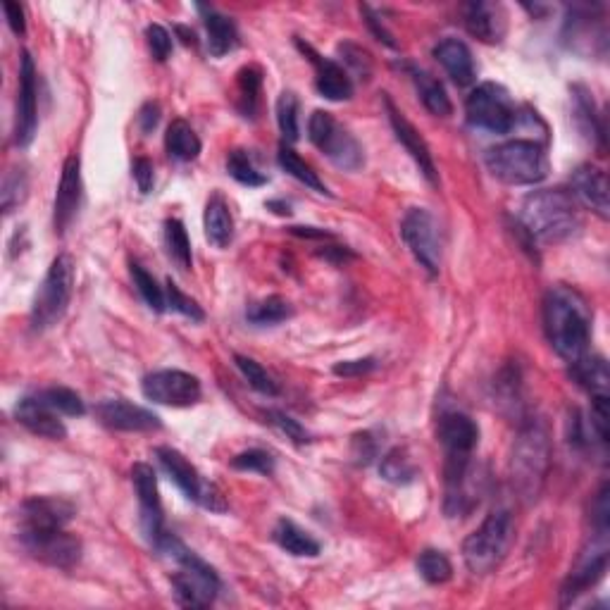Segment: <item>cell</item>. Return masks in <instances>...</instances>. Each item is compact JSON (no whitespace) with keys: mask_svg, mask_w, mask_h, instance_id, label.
Listing matches in <instances>:
<instances>
[{"mask_svg":"<svg viewBox=\"0 0 610 610\" xmlns=\"http://www.w3.org/2000/svg\"><path fill=\"white\" fill-rule=\"evenodd\" d=\"M544 329L553 351L572 365L589 353L591 310L582 294L570 286H551L544 298Z\"/></svg>","mask_w":610,"mask_h":610,"instance_id":"6da1fadb","label":"cell"},{"mask_svg":"<svg viewBox=\"0 0 610 610\" xmlns=\"http://www.w3.org/2000/svg\"><path fill=\"white\" fill-rule=\"evenodd\" d=\"M582 227L580 203L565 189H541L520 205V229L537 244H560Z\"/></svg>","mask_w":610,"mask_h":610,"instance_id":"7a4b0ae2","label":"cell"},{"mask_svg":"<svg viewBox=\"0 0 610 610\" xmlns=\"http://www.w3.org/2000/svg\"><path fill=\"white\" fill-rule=\"evenodd\" d=\"M160 556H167L177 565L172 575V594L182 608H208L217 599L220 591V577L205 560L189 551L174 534L165 532V537L153 546Z\"/></svg>","mask_w":610,"mask_h":610,"instance_id":"3957f363","label":"cell"},{"mask_svg":"<svg viewBox=\"0 0 610 610\" xmlns=\"http://www.w3.org/2000/svg\"><path fill=\"white\" fill-rule=\"evenodd\" d=\"M551 465L549 429L541 420L529 417L520 427L510 458V479L522 501H537Z\"/></svg>","mask_w":610,"mask_h":610,"instance_id":"277c9868","label":"cell"},{"mask_svg":"<svg viewBox=\"0 0 610 610\" xmlns=\"http://www.w3.org/2000/svg\"><path fill=\"white\" fill-rule=\"evenodd\" d=\"M487 167L496 179L510 186H532L549 174V158L541 143L513 139L489 148Z\"/></svg>","mask_w":610,"mask_h":610,"instance_id":"5b68a950","label":"cell"},{"mask_svg":"<svg viewBox=\"0 0 610 610\" xmlns=\"http://www.w3.org/2000/svg\"><path fill=\"white\" fill-rule=\"evenodd\" d=\"M74 291V263L67 253L58 255L48 267L46 277L34 296V305H31V329L34 332H46L58 325L65 317L67 308H70Z\"/></svg>","mask_w":610,"mask_h":610,"instance_id":"8992f818","label":"cell"},{"mask_svg":"<svg viewBox=\"0 0 610 610\" xmlns=\"http://www.w3.org/2000/svg\"><path fill=\"white\" fill-rule=\"evenodd\" d=\"M513 541V518L508 510H494L475 532L465 539L463 560L472 575H489L506 558Z\"/></svg>","mask_w":610,"mask_h":610,"instance_id":"52a82bcc","label":"cell"},{"mask_svg":"<svg viewBox=\"0 0 610 610\" xmlns=\"http://www.w3.org/2000/svg\"><path fill=\"white\" fill-rule=\"evenodd\" d=\"M308 136L317 146V151L325 153L341 170L353 172L363 167V146L356 141V136L348 134L346 129L334 120L332 112L315 110L308 120Z\"/></svg>","mask_w":610,"mask_h":610,"instance_id":"ba28073f","label":"cell"},{"mask_svg":"<svg viewBox=\"0 0 610 610\" xmlns=\"http://www.w3.org/2000/svg\"><path fill=\"white\" fill-rule=\"evenodd\" d=\"M468 122L472 127L487 129L494 134H508L518 124V108L510 93L499 84H482L468 96L465 103Z\"/></svg>","mask_w":610,"mask_h":610,"instance_id":"9c48e42d","label":"cell"},{"mask_svg":"<svg viewBox=\"0 0 610 610\" xmlns=\"http://www.w3.org/2000/svg\"><path fill=\"white\" fill-rule=\"evenodd\" d=\"M155 458L160 460L163 470L170 475V479L177 484L186 499L198 503V506H203L205 510H213V513H224V510H227V501H224L222 491L217 489L215 484L203 482V477L198 475V470L186 460L184 453H179L177 448L172 446H158L155 448Z\"/></svg>","mask_w":610,"mask_h":610,"instance_id":"30bf717a","label":"cell"},{"mask_svg":"<svg viewBox=\"0 0 610 610\" xmlns=\"http://www.w3.org/2000/svg\"><path fill=\"white\" fill-rule=\"evenodd\" d=\"M20 544L31 558L51 568L72 570L82 560V541L65 532V527L27 529L20 527Z\"/></svg>","mask_w":610,"mask_h":610,"instance_id":"8fae6325","label":"cell"},{"mask_svg":"<svg viewBox=\"0 0 610 610\" xmlns=\"http://www.w3.org/2000/svg\"><path fill=\"white\" fill-rule=\"evenodd\" d=\"M401 236L429 275H437L441 265V232L434 215L425 208H410L401 222Z\"/></svg>","mask_w":610,"mask_h":610,"instance_id":"7c38bea8","label":"cell"},{"mask_svg":"<svg viewBox=\"0 0 610 610\" xmlns=\"http://www.w3.org/2000/svg\"><path fill=\"white\" fill-rule=\"evenodd\" d=\"M141 391L148 401L170 408H189L201 401V382L182 370H158L143 377Z\"/></svg>","mask_w":610,"mask_h":610,"instance_id":"4fadbf2b","label":"cell"},{"mask_svg":"<svg viewBox=\"0 0 610 610\" xmlns=\"http://www.w3.org/2000/svg\"><path fill=\"white\" fill-rule=\"evenodd\" d=\"M608 570V532H596V537L589 541L587 549L582 551V556L577 558L575 568L570 570V577L563 584L560 591V603L568 606L584 594V591L596 587L603 580Z\"/></svg>","mask_w":610,"mask_h":610,"instance_id":"5bb4252c","label":"cell"},{"mask_svg":"<svg viewBox=\"0 0 610 610\" xmlns=\"http://www.w3.org/2000/svg\"><path fill=\"white\" fill-rule=\"evenodd\" d=\"M39 127V84H36V67L29 53H22L20 60V82H17V105H15V146L27 148L36 136Z\"/></svg>","mask_w":610,"mask_h":610,"instance_id":"9a60e30c","label":"cell"},{"mask_svg":"<svg viewBox=\"0 0 610 610\" xmlns=\"http://www.w3.org/2000/svg\"><path fill=\"white\" fill-rule=\"evenodd\" d=\"M132 482L136 489V499L141 508V527L151 546L158 544L165 537V518H163V503H160L158 477L155 470L146 463H136L132 468Z\"/></svg>","mask_w":610,"mask_h":610,"instance_id":"2e32d148","label":"cell"},{"mask_svg":"<svg viewBox=\"0 0 610 610\" xmlns=\"http://www.w3.org/2000/svg\"><path fill=\"white\" fill-rule=\"evenodd\" d=\"M96 417L105 427L117 432H158L163 427L153 410L134 406L124 398H105L96 406Z\"/></svg>","mask_w":610,"mask_h":610,"instance_id":"e0dca14e","label":"cell"},{"mask_svg":"<svg viewBox=\"0 0 610 610\" xmlns=\"http://www.w3.org/2000/svg\"><path fill=\"white\" fill-rule=\"evenodd\" d=\"M384 105H387V115H389L391 129H394L396 139L401 141V146L406 148V151L410 153V158L415 160V165L420 167L422 177H425L432 186H437L439 184V172H437V165H434L432 151H429L427 141L422 139V134L417 132V129L406 120V117H403V112L396 108L394 101H391L389 96L384 98Z\"/></svg>","mask_w":610,"mask_h":610,"instance_id":"ac0fdd59","label":"cell"},{"mask_svg":"<svg viewBox=\"0 0 610 610\" xmlns=\"http://www.w3.org/2000/svg\"><path fill=\"white\" fill-rule=\"evenodd\" d=\"M296 46L305 58L313 62L315 89L322 98H327V101H348V98L353 96L351 77H348V72L339 65V62L322 58L310 43H303L301 39H296Z\"/></svg>","mask_w":610,"mask_h":610,"instance_id":"d6986e66","label":"cell"},{"mask_svg":"<svg viewBox=\"0 0 610 610\" xmlns=\"http://www.w3.org/2000/svg\"><path fill=\"white\" fill-rule=\"evenodd\" d=\"M79 205H82V160L77 155H70L62 165V177L58 194H55V205H53V222L55 232L65 234V229L70 227L74 217L79 213Z\"/></svg>","mask_w":610,"mask_h":610,"instance_id":"ffe728a7","label":"cell"},{"mask_svg":"<svg viewBox=\"0 0 610 610\" xmlns=\"http://www.w3.org/2000/svg\"><path fill=\"white\" fill-rule=\"evenodd\" d=\"M15 417L22 427H27L36 437L53 441H62L67 437V427L62 425L60 413L48 406L39 394L22 398L15 406Z\"/></svg>","mask_w":610,"mask_h":610,"instance_id":"44dd1931","label":"cell"},{"mask_svg":"<svg viewBox=\"0 0 610 610\" xmlns=\"http://www.w3.org/2000/svg\"><path fill=\"white\" fill-rule=\"evenodd\" d=\"M77 508L74 503L60 496H34L20 506V527L48 529L65 527L74 518Z\"/></svg>","mask_w":610,"mask_h":610,"instance_id":"7402d4cb","label":"cell"},{"mask_svg":"<svg viewBox=\"0 0 610 610\" xmlns=\"http://www.w3.org/2000/svg\"><path fill=\"white\" fill-rule=\"evenodd\" d=\"M572 196L577 203H584L594 215L601 220H608V177L601 167L596 165H580L572 172Z\"/></svg>","mask_w":610,"mask_h":610,"instance_id":"603a6c76","label":"cell"},{"mask_svg":"<svg viewBox=\"0 0 610 610\" xmlns=\"http://www.w3.org/2000/svg\"><path fill=\"white\" fill-rule=\"evenodd\" d=\"M434 58L439 60V65L444 67L448 77L453 79L458 86H470L475 84L477 67L472 60L470 48L458 39H444L434 48Z\"/></svg>","mask_w":610,"mask_h":610,"instance_id":"cb8c5ba5","label":"cell"},{"mask_svg":"<svg viewBox=\"0 0 610 610\" xmlns=\"http://www.w3.org/2000/svg\"><path fill=\"white\" fill-rule=\"evenodd\" d=\"M465 27L479 41L499 43L503 31H506V22H503L501 8H496V5L470 3L465 8Z\"/></svg>","mask_w":610,"mask_h":610,"instance_id":"d4e9b609","label":"cell"},{"mask_svg":"<svg viewBox=\"0 0 610 610\" xmlns=\"http://www.w3.org/2000/svg\"><path fill=\"white\" fill-rule=\"evenodd\" d=\"M198 10L203 12L210 55H213V58H222V55L232 53L234 48L239 46V29H236L234 20H229L227 15H222V12L213 8H203V5H198Z\"/></svg>","mask_w":610,"mask_h":610,"instance_id":"484cf974","label":"cell"},{"mask_svg":"<svg viewBox=\"0 0 610 610\" xmlns=\"http://www.w3.org/2000/svg\"><path fill=\"white\" fill-rule=\"evenodd\" d=\"M572 103H575V120L580 124L582 134L589 136L599 146V151H606V124H603L601 110L596 108L594 98L584 86H572Z\"/></svg>","mask_w":610,"mask_h":610,"instance_id":"4316f807","label":"cell"},{"mask_svg":"<svg viewBox=\"0 0 610 610\" xmlns=\"http://www.w3.org/2000/svg\"><path fill=\"white\" fill-rule=\"evenodd\" d=\"M205 236L215 248H227L234 239V220H232V210H229V203L224 201L222 194H213L208 198V205H205Z\"/></svg>","mask_w":610,"mask_h":610,"instance_id":"83f0119b","label":"cell"},{"mask_svg":"<svg viewBox=\"0 0 610 610\" xmlns=\"http://www.w3.org/2000/svg\"><path fill=\"white\" fill-rule=\"evenodd\" d=\"M570 375L580 387L589 391L591 398L608 396L610 372H608V363L601 356H589L587 353V356L570 365Z\"/></svg>","mask_w":610,"mask_h":610,"instance_id":"f1b7e54d","label":"cell"},{"mask_svg":"<svg viewBox=\"0 0 610 610\" xmlns=\"http://www.w3.org/2000/svg\"><path fill=\"white\" fill-rule=\"evenodd\" d=\"M410 74H413V84H415L417 96H420L422 105H425V108L437 117L451 115L453 103H451V98H448L444 84H441L434 74H429L425 70H413Z\"/></svg>","mask_w":610,"mask_h":610,"instance_id":"f546056e","label":"cell"},{"mask_svg":"<svg viewBox=\"0 0 610 610\" xmlns=\"http://www.w3.org/2000/svg\"><path fill=\"white\" fill-rule=\"evenodd\" d=\"M272 537L286 553H291V556L298 558H315L317 553H320V544L310 537L305 529H301L296 525V522L282 518L277 522L275 532H272Z\"/></svg>","mask_w":610,"mask_h":610,"instance_id":"4dcf8cb0","label":"cell"},{"mask_svg":"<svg viewBox=\"0 0 610 610\" xmlns=\"http://www.w3.org/2000/svg\"><path fill=\"white\" fill-rule=\"evenodd\" d=\"M165 148L167 153H170V158L191 163V160H196L198 155H201V139H198V134L191 129L189 122L174 120L170 127H167Z\"/></svg>","mask_w":610,"mask_h":610,"instance_id":"1f68e13d","label":"cell"},{"mask_svg":"<svg viewBox=\"0 0 610 610\" xmlns=\"http://www.w3.org/2000/svg\"><path fill=\"white\" fill-rule=\"evenodd\" d=\"M277 160H279V167L286 174H291V177L296 179V182H301L308 186V189L317 191V194H329V189L325 186V182H322L320 177H317V172H313V167H310L305 160L298 155L294 148H289L286 143H282L279 146V153H277Z\"/></svg>","mask_w":610,"mask_h":610,"instance_id":"d6a6232c","label":"cell"},{"mask_svg":"<svg viewBox=\"0 0 610 610\" xmlns=\"http://www.w3.org/2000/svg\"><path fill=\"white\" fill-rule=\"evenodd\" d=\"M291 315H294V308H291V303L282 296L263 298V301L253 303L251 308L246 310L248 322H251V325H258V327L279 325V322L289 320Z\"/></svg>","mask_w":610,"mask_h":610,"instance_id":"836d02e7","label":"cell"},{"mask_svg":"<svg viewBox=\"0 0 610 610\" xmlns=\"http://www.w3.org/2000/svg\"><path fill=\"white\" fill-rule=\"evenodd\" d=\"M165 246L170 258L177 263V267L189 270L191 263H194V255H191L189 234H186V227L179 220L165 222Z\"/></svg>","mask_w":610,"mask_h":610,"instance_id":"e575fe53","label":"cell"},{"mask_svg":"<svg viewBox=\"0 0 610 610\" xmlns=\"http://www.w3.org/2000/svg\"><path fill=\"white\" fill-rule=\"evenodd\" d=\"M379 472H382V477L387 479L391 484H410L417 477V470L413 465V460L408 458V453L403 451V448H391L387 456L382 458V463H379Z\"/></svg>","mask_w":610,"mask_h":610,"instance_id":"d590c367","label":"cell"},{"mask_svg":"<svg viewBox=\"0 0 610 610\" xmlns=\"http://www.w3.org/2000/svg\"><path fill=\"white\" fill-rule=\"evenodd\" d=\"M260 86H263V72L258 67L251 65L239 72V110L248 120H253L255 112H258Z\"/></svg>","mask_w":610,"mask_h":610,"instance_id":"8d00e7d4","label":"cell"},{"mask_svg":"<svg viewBox=\"0 0 610 610\" xmlns=\"http://www.w3.org/2000/svg\"><path fill=\"white\" fill-rule=\"evenodd\" d=\"M417 572L427 584H446L453 577V565L441 551L427 549L417 558Z\"/></svg>","mask_w":610,"mask_h":610,"instance_id":"74e56055","label":"cell"},{"mask_svg":"<svg viewBox=\"0 0 610 610\" xmlns=\"http://www.w3.org/2000/svg\"><path fill=\"white\" fill-rule=\"evenodd\" d=\"M129 272H132V279H134V286L139 289V294L143 301L148 303V308L155 310V313H163L165 310V291L163 286H158V282H155V277L151 275V272H146L139 263H132L129 265Z\"/></svg>","mask_w":610,"mask_h":610,"instance_id":"f35d334b","label":"cell"},{"mask_svg":"<svg viewBox=\"0 0 610 610\" xmlns=\"http://www.w3.org/2000/svg\"><path fill=\"white\" fill-rule=\"evenodd\" d=\"M39 396L48 403L53 410H58L60 415L67 417H82L86 413V406L82 401V396L77 391L67 389V387H51L39 391Z\"/></svg>","mask_w":610,"mask_h":610,"instance_id":"ab89813d","label":"cell"},{"mask_svg":"<svg viewBox=\"0 0 610 610\" xmlns=\"http://www.w3.org/2000/svg\"><path fill=\"white\" fill-rule=\"evenodd\" d=\"M227 172L232 174L236 182L244 184V186H265L267 184L265 174L253 165L251 155H248L246 151H241V148H236V151L229 153Z\"/></svg>","mask_w":610,"mask_h":610,"instance_id":"60d3db41","label":"cell"},{"mask_svg":"<svg viewBox=\"0 0 610 610\" xmlns=\"http://www.w3.org/2000/svg\"><path fill=\"white\" fill-rule=\"evenodd\" d=\"M234 360H236V367L241 370V375L246 377V382L251 384L255 391H260V394H265V396H277L279 394L275 377H272L263 365L255 363V360L248 358V356H234Z\"/></svg>","mask_w":610,"mask_h":610,"instance_id":"b9f144b4","label":"cell"},{"mask_svg":"<svg viewBox=\"0 0 610 610\" xmlns=\"http://www.w3.org/2000/svg\"><path fill=\"white\" fill-rule=\"evenodd\" d=\"M277 124L286 141L298 139V98L291 91H284L277 101Z\"/></svg>","mask_w":610,"mask_h":610,"instance_id":"7bdbcfd3","label":"cell"},{"mask_svg":"<svg viewBox=\"0 0 610 610\" xmlns=\"http://www.w3.org/2000/svg\"><path fill=\"white\" fill-rule=\"evenodd\" d=\"M29 191V182L24 170H10L8 177L3 182V191H0V201H3V213L8 215L17 205L24 203Z\"/></svg>","mask_w":610,"mask_h":610,"instance_id":"ee69618b","label":"cell"},{"mask_svg":"<svg viewBox=\"0 0 610 610\" xmlns=\"http://www.w3.org/2000/svg\"><path fill=\"white\" fill-rule=\"evenodd\" d=\"M232 468L244 472H258V475L270 477L272 472H275V458L263 451V448H251V451H244L232 458Z\"/></svg>","mask_w":610,"mask_h":610,"instance_id":"f6af8a7d","label":"cell"},{"mask_svg":"<svg viewBox=\"0 0 610 610\" xmlns=\"http://www.w3.org/2000/svg\"><path fill=\"white\" fill-rule=\"evenodd\" d=\"M165 301L172 310H177V313H182L184 317H191V320L201 322L205 317L201 305H198L194 298L186 296L184 291L172 282V279H167V284H165Z\"/></svg>","mask_w":610,"mask_h":610,"instance_id":"bcb514c9","label":"cell"},{"mask_svg":"<svg viewBox=\"0 0 610 610\" xmlns=\"http://www.w3.org/2000/svg\"><path fill=\"white\" fill-rule=\"evenodd\" d=\"M267 417H270L272 425H275L282 434H286V439H291L294 444H308L310 441V434L305 432V427L291 415L282 413V410H267Z\"/></svg>","mask_w":610,"mask_h":610,"instance_id":"7dc6e473","label":"cell"},{"mask_svg":"<svg viewBox=\"0 0 610 610\" xmlns=\"http://www.w3.org/2000/svg\"><path fill=\"white\" fill-rule=\"evenodd\" d=\"M339 53H341V58H344L346 65L351 67L358 77H363V79L370 77V72H372L370 53L363 51V48L356 46V43H341Z\"/></svg>","mask_w":610,"mask_h":610,"instance_id":"c3c4849f","label":"cell"},{"mask_svg":"<svg viewBox=\"0 0 610 610\" xmlns=\"http://www.w3.org/2000/svg\"><path fill=\"white\" fill-rule=\"evenodd\" d=\"M146 43H148V51H151V55L158 62H165L167 58H170L172 36L165 27H160V24H151V27L146 29Z\"/></svg>","mask_w":610,"mask_h":610,"instance_id":"681fc988","label":"cell"},{"mask_svg":"<svg viewBox=\"0 0 610 610\" xmlns=\"http://www.w3.org/2000/svg\"><path fill=\"white\" fill-rule=\"evenodd\" d=\"M132 174H134V182L139 186V191L143 196L151 194L153 184H155V170L153 163L148 158H136L132 165Z\"/></svg>","mask_w":610,"mask_h":610,"instance_id":"f907efd6","label":"cell"},{"mask_svg":"<svg viewBox=\"0 0 610 610\" xmlns=\"http://www.w3.org/2000/svg\"><path fill=\"white\" fill-rule=\"evenodd\" d=\"M360 12H363L365 15V22H367V27H370V31L372 34H375V39L377 41H382L384 46H389V48H396V41H394V36H391V31L384 27L382 24V20H379V17L375 15V10L370 8V5H360Z\"/></svg>","mask_w":610,"mask_h":610,"instance_id":"816d5d0a","label":"cell"},{"mask_svg":"<svg viewBox=\"0 0 610 610\" xmlns=\"http://www.w3.org/2000/svg\"><path fill=\"white\" fill-rule=\"evenodd\" d=\"M375 358H363V360H344V363L334 365V375L339 377H363L367 372L375 370Z\"/></svg>","mask_w":610,"mask_h":610,"instance_id":"f5cc1de1","label":"cell"},{"mask_svg":"<svg viewBox=\"0 0 610 610\" xmlns=\"http://www.w3.org/2000/svg\"><path fill=\"white\" fill-rule=\"evenodd\" d=\"M375 453H377V444L372 441V434L365 432L353 437V458H356L358 463L367 465L372 458H375Z\"/></svg>","mask_w":610,"mask_h":610,"instance_id":"db71d44e","label":"cell"},{"mask_svg":"<svg viewBox=\"0 0 610 610\" xmlns=\"http://www.w3.org/2000/svg\"><path fill=\"white\" fill-rule=\"evenodd\" d=\"M160 122V105L155 101H148L143 108L139 110V127L143 134H151L155 127H158Z\"/></svg>","mask_w":610,"mask_h":610,"instance_id":"11a10c76","label":"cell"},{"mask_svg":"<svg viewBox=\"0 0 610 610\" xmlns=\"http://www.w3.org/2000/svg\"><path fill=\"white\" fill-rule=\"evenodd\" d=\"M3 12L5 17H8L10 29L15 31L17 36H24V31H27V20H24V8L20 3H3Z\"/></svg>","mask_w":610,"mask_h":610,"instance_id":"9f6ffc18","label":"cell"},{"mask_svg":"<svg viewBox=\"0 0 610 610\" xmlns=\"http://www.w3.org/2000/svg\"><path fill=\"white\" fill-rule=\"evenodd\" d=\"M291 234L305 236V239H332V234L325 232V229L315 227H291Z\"/></svg>","mask_w":610,"mask_h":610,"instance_id":"6f0895ef","label":"cell"},{"mask_svg":"<svg viewBox=\"0 0 610 610\" xmlns=\"http://www.w3.org/2000/svg\"><path fill=\"white\" fill-rule=\"evenodd\" d=\"M177 34L182 36V41L186 43V46H196V34L191 29L186 27H177Z\"/></svg>","mask_w":610,"mask_h":610,"instance_id":"680465c9","label":"cell"}]
</instances>
